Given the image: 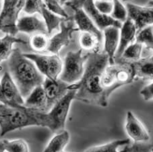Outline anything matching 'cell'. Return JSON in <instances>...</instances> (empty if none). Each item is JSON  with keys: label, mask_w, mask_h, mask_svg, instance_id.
Masks as SVG:
<instances>
[{"label": "cell", "mask_w": 153, "mask_h": 152, "mask_svg": "<svg viewBox=\"0 0 153 152\" xmlns=\"http://www.w3.org/2000/svg\"><path fill=\"white\" fill-rule=\"evenodd\" d=\"M70 141V134L67 131L57 133L49 141L43 152H62Z\"/></svg>", "instance_id": "cell-21"}, {"label": "cell", "mask_w": 153, "mask_h": 152, "mask_svg": "<svg viewBox=\"0 0 153 152\" xmlns=\"http://www.w3.org/2000/svg\"><path fill=\"white\" fill-rule=\"evenodd\" d=\"M76 90H69L48 112L33 109L34 117L39 127H46L55 134L65 130V122L72 101L75 100Z\"/></svg>", "instance_id": "cell-3"}, {"label": "cell", "mask_w": 153, "mask_h": 152, "mask_svg": "<svg viewBox=\"0 0 153 152\" xmlns=\"http://www.w3.org/2000/svg\"><path fill=\"white\" fill-rule=\"evenodd\" d=\"M58 1H59V0H58Z\"/></svg>", "instance_id": "cell-42"}, {"label": "cell", "mask_w": 153, "mask_h": 152, "mask_svg": "<svg viewBox=\"0 0 153 152\" xmlns=\"http://www.w3.org/2000/svg\"><path fill=\"white\" fill-rule=\"evenodd\" d=\"M4 149L7 152H29V148L26 141L22 139L15 140L4 139Z\"/></svg>", "instance_id": "cell-28"}, {"label": "cell", "mask_w": 153, "mask_h": 152, "mask_svg": "<svg viewBox=\"0 0 153 152\" xmlns=\"http://www.w3.org/2000/svg\"><path fill=\"white\" fill-rule=\"evenodd\" d=\"M127 145V152H152L153 145L152 143L134 142L132 145Z\"/></svg>", "instance_id": "cell-32"}, {"label": "cell", "mask_w": 153, "mask_h": 152, "mask_svg": "<svg viewBox=\"0 0 153 152\" xmlns=\"http://www.w3.org/2000/svg\"><path fill=\"white\" fill-rule=\"evenodd\" d=\"M26 44V42L23 39L17 38L16 36H12L6 34L4 37L0 36V64L4 61L8 59L11 55L13 46L14 44ZM1 100V94L0 90V102Z\"/></svg>", "instance_id": "cell-20"}, {"label": "cell", "mask_w": 153, "mask_h": 152, "mask_svg": "<svg viewBox=\"0 0 153 152\" xmlns=\"http://www.w3.org/2000/svg\"><path fill=\"white\" fill-rule=\"evenodd\" d=\"M123 1H131V0H123Z\"/></svg>", "instance_id": "cell-40"}, {"label": "cell", "mask_w": 153, "mask_h": 152, "mask_svg": "<svg viewBox=\"0 0 153 152\" xmlns=\"http://www.w3.org/2000/svg\"><path fill=\"white\" fill-rule=\"evenodd\" d=\"M98 1H112L113 0H98Z\"/></svg>", "instance_id": "cell-39"}, {"label": "cell", "mask_w": 153, "mask_h": 152, "mask_svg": "<svg viewBox=\"0 0 153 152\" xmlns=\"http://www.w3.org/2000/svg\"><path fill=\"white\" fill-rule=\"evenodd\" d=\"M140 95L143 97L145 101L152 100L153 98V83L151 82L145 86L140 91Z\"/></svg>", "instance_id": "cell-34"}, {"label": "cell", "mask_w": 153, "mask_h": 152, "mask_svg": "<svg viewBox=\"0 0 153 152\" xmlns=\"http://www.w3.org/2000/svg\"><path fill=\"white\" fill-rule=\"evenodd\" d=\"M102 31L104 38V53L108 57L109 65H112L115 63V55L119 45L120 28L109 27Z\"/></svg>", "instance_id": "cell-16"}, {"label": "cell", "mask_w": 153, "mask_h": 152, "mask_svg": "<svg viewBox=\"0 0 153 152\" xmlns=\"http://www.w3.org/2000/svg\"><path fill=\"white\" fill-rule=\"evenodd\" d=\"M76 26L71 18L63 20L59 24V32L49 39L47 51L51 55H58L61 50L70 43L73 33L79 30Z\"/></svg>", "instance_id": "cell-8"}, {"label": "cell", "mask_w": 153, "mask_h": 152, "mask_svg": "<svg viewBox=\"0 0 153 152\" xmlns=\"http://www.w3.org/2000/svg\"><path fill=\"white\" fill-rule=\"evenodd\" d=\"M135 77L143 80H152L153 78V57L150 55L145 58H140L131 63Z\"/></svg>", "instance_id": "cell-19"}, {"label": "cell", "mask_w": 153, "mask_h": 152, "mask_svg": "<svg viewBox=\"0 0 153 152\" xmlns=\"http://www.w3.org/2000/svg\"><path fill=\"white\" fill-rule=\"evenodd\" d=\"M42 86L47 98V112H48L57 102L63 98L69 90V84L63 82L59 78L56 80L45 78Z\"/></svg>", "instance_id": "cell-11"}, {"label": "cell", "mask_w": 153, "mask_h": 152, "mask_svg": "<svg viewBox=\"0 0 153 152\" xmlns=\"http://www.w3.org/2000/svg\"><path fill=\"white\" fill-rule=\"evenodd\" d=\"M43 1L49 11L53 13L54 14L59 15L65 19L70 18L69 15L67 14L64 8H63L58 0H43Z\"/></svg>", "instance_id": "cell-30"}, {"label": "cell", "mask_w": 153, "mask_h": 152, "mask_svg": "<svg viewBox=\"0 0 153 152\" xmlns=\"http://www.w3.org/2000/svg\"><path fill=\"white\" fill-rule=\"evenodd\" d=\"M109 65L105 53L93 51L87 54L82 77L78 82L69 85L68 90H76L75 100L102 107L108 106V99L102 86V74Z\"/></svg>", "instance_id": "cell-1"}, {"label": "cell", "mask_w": 153, "mask_h": 152, "mask_svg": "<svg viewBox=\"0 0 153 152\" xmlns=\"http://www.w3.org/2000/svg\"><path fill=\"white\" fill-rule=\"evenodd\" d=\"M5 149H4V139L0 140V152H5Z\"/></svg>", "instance_id": "cell-36"}, {"label": "cell", "mask_w": 153, "mask_h": 152, "mask_svg": "<svg viewBox=\"0 0 153 152\" xmlns=\"http://www.w3.org/2000/svg\"><path fill=\"white\" fill-rule=\"evenodd\" d=\"M24 106L41 112H47V98L42 85L35 87L25 100Z\"/></svg>", "instance_id": "cell-18"}, {"label": "cell", "mask_w": 153, "mask_h": 152, "mask_svg": "<svg viewBox=\"0 0 153 152\" xmlns=\"http://www.w3.org/2000/svg\"><path fill=\"white\" fill-rule=\"evenodd\" d=\"M43 0H25L23 10L28 15L39 14Z\"/></svg>", "instance_id": "cell-31"}, {"label": "cell", "mask_w": 153, "mask_h": 152, "mask_svg": "<svg viewBox=\"0 0 153 152\" xmlns=\"http://www.w3.org/2000/svg\"><path fill=\"white\" fill-rule=\"evenodd\" d=\"M16 28L18 32L28 35H34L36 33L48 35L44 21L39 18L36 14L28 15L18 18L16 22Z\"/></svg>", "instance_id": "cell-14"}, {"label": "cell", "mask_w": 153, "mask_h": 152, "mask_svg": "<svg viewBox=\"0 0 153 152\" xmlns=\"http://www.w3.org/2000/svg\"><path fill=\"white\" fill-rule=\"evenodd\" d=\"M62 152H65V151H62Z\"/></svg>", "instance_id": "cell-41"}, {"label": "cell", "mask_w": 153, "mask_h": 152, "mask_svg": "<svg viewBox=\"0 0 153 152\" xmlns=\"http://www.w3.org/2000/svg\"><path fill=\"white\" fill-rule=\"evenodd\" d=\"M74 12V21L75 24L78 30H80L81 32L93 34L96 36L99 43H101L103 40V35H102V31L96 27L91 18L84 11L82 8L75 10Z\"/></svg>", "instance_id": "cell-17"}, {"label": "cell", "mask_w": 153, "mask_h": 152, "mask_svg": "<svg viewBox=\"0 0 153 152\" xmlns=\"http://www.w3.org/2000/svg\"><path fill=\"white\" fill-rule=\"evenodd\" d=\"M135 78L131 63L117 60L105 67L102 74V86L109 98L116 89L130 84Z\"/></svg>", "instance_id": "cell-5"}, {"label": "cell", "mask_w": 153, "mask_h": 152, "mask_svg": "<svg viewBox=\"0 0 153 152\" xmlns=\"http://www.w3.org/2000/svg\"><path fill=\"white\" fill-rule=\"evenodd\" d=\"M130 144V140L129 139H117L104 145L92 147L84 152H119V148L121 146Z\"/></svg>", "instance_id": "cell-24"}, {"label": "cell", "mask_w": 153, "mask_h": 152, "mask_svg": "<svg viewBox=\"0 0 153 152\" xmlns=\"http://www.w3.org/2000/svg\"><path fill=\"white\" fill-rule=\"evenodd\" d=\"M113 10L111 17L115 20L123 23L128 19V12L126 7L120 0H113Z\"/></svg>", "instance_id": "cell-29"}, {"label": "cell", "mask_w": 153, "mask_h": 152, "mask_svg": "<svg viewBox=\"0 0 153 152\" xmlns=\"http://www.w3.org/2000/svg\"><path fill=\"white\" fill-rule=\"evenodd\" d=\"M1 100L0 103L13 107L24 106L25 99L9 72H5L0 80Z\"/></svg>", "instance_id": "cell-9"}, {"label": "cell", "mask_w": 153, "mask_h": 152, "mask_svg": "<svg viewBox=\"0 0 153 152\" xmlns=\"http://www.w3.org/2000/svg\"><path fill=\"white\" fill-rule=\"evenodd\" d=\"M82 9L101 31L109 27L120 28L122 24V23L115 20L111 15L102 14L99 12L94 7V0H86L83 5Z\"/></svg>", "instance_id": "cell-12"}, {"label": "cell", "mask_w": 153, "mask_h": 152, "mask_svg": "<svg viewBox=\"0 0 153 152\" xmlns=\"http://www.w3.org/2000/svg\"><path fill=\"white\" fill-rule=\"evenodd\" d=\"M135 41L145 45L146 49L149 51L153 48V27L152 25L148 26L143 29L137 32Z\"/></svg>", "instance_id": "cell-25"}, {"label": "cell", "mask_w": 153, "mask_h": 152, "mask_svg": "<svg viewBox=\"0 0 153 152\" xmlns=\"http://www.w3.org/2000/svg\"><path fill=\"white\" fill-rule=\"evenodd\" d=\"M30 126H39L33 109L25 106L13 107L0 103V135Z\"/></svg>", "instance_id": "cell-4"}, {"label": "cell", "mask_w": 153, "mask_h": 152, "mask_svg": "<svg viewBox=\"0 0 153 152\" xmlns=\"http://www.w3.org/2000/svg\"><path fill=\"white\" fill-rule=\"evenodd\" d=\"M137 30L132 21L128 18L123 22L120 28V41L117 51L115 55V60L120 58L123 52L130 44L135 41Z\"/></svg>", "instance_id": "cell-15"}, {"label": "cell", "mask_w": 153, "mask_h": 152, "mask_svg": "<svg viewBox=\"0 0 153 152\" xmlns=\"http://www.w3.org/2000/svg\"><path fill=\"white\" fill-rule=\"evenodd\" d=\"M86 59L87 55H82V49L68 52L63 62L59 79L69 85L78 82L83 75Z\"/></svg>", "instance_id": "cell-6"}, {"label": "cell", "mask_w": 153, "mask_h": 152, "mask_svg": "<svg viewBox=\"0 0 153 152\" xmlns=\"http://www.w3.org/2000/svg\"><path fill=\"white\" fill-rule=\"evenodd\" d=\"M128 18L132 21L137 32L148 26L152 25L153 8L152 6L144 7L128 3L126 4Z\"/></svg>", "instance_id": "cell-10"}, {"label": "cell", "mask_w": 153, "mask_h": 152, "mask_svg": "<svg viewBox=\"0 0 153 152\" xmlns=\"http://www.w3.org/2000/svg\"><path fill=\"white\" fill-rule=\"evenodd\" d=\"M2 8H3V0H0V14H1Z\"/></svg>", "instance_id": "cell-38"}, {"label": "cell", "mask_w": 153, "mask_h": 152, "mask_svg": "<svg viewBox=\"0 0 153 152\" xmlns=\"http://www.w3.org/2000/svg\"><path fill=\"white\" fill-rule=\"evenodd\" d=\"M142 46H143V45L142 44L135 41V43H132L128 46L126 47L121 56L117 59L120 60V61H127L130 63L138 61L141 58Z\"/></svg>", "instance_id": "cell-23"}, {"label": "cell", "mask_w": 153, "mask_h": 152, "mask_svg": "<svg viewBox=\"0 0 153 152\" xmlns=\"http://www.w3.org/2000/svg\"><path fill=\"white\" fill-rule=\"evenodd\" d=\"M9 73L24 99L34 88L43 84L44 76L34 63L24 55L19 49H14L7 59Z\"/></svg>", "instance_id": "cell-2"}, {"label": "cell", "mask_w": 153, "mask_h": 152, "mask_svg": "<svg viewBox=\"0 0 153 152\" xmlns=\"http://www.w3.org/2000/svg\"><path fill=\"white\" fill-rule=\"evenodd\" d=\"M86 1V0H70L65 5L68 7H70L73 10L82 8L84 4Z\"/></svg>", "instance_id": "cell-35"}, {"label": "cell", "mask_w": 153, "mask_h": 152, "mask_svg": "<svg viewBox=\"0 0 153 152\" xmlns=\"http://www.w3.org/2000/svg\"><path fill=\"white\" fill-rule=\"evenodd\" d=\"M31 60L42 75L51 80L59 78L62 70L63 62L58 55H42L39 53H24Z\"/></svg>", "instance_id": "cell-7"}, {"label": "cell", "mask_w": 153, "mask_h": 152, "mask_svg": "<svg viewBox=\"0 0 153 152\" xmlns=\"http://www.w3.org/2000/svg\"><path fill=\"white\" fill-rule=\"evenodd\" d=\"M94 5L99 12L105 15H110L113 10V1H101L94 0Z\"/></svg>", "instance_id": "cell-33"}, {"label": "cell", "mask_w": 153, "mask_h": 152, "mask_svg": "<svg viewBox=\"0 0 153 152\" xmlns=\"http://www.w3.org/2000/svg\"><path fill=\"white\" fill-rule=\"evenodd\" d=\"M79 44L81 49L93 50V51H99L97 50L99 44V41L95 36L93 34L85 32H81L79 37Z\"/></svg>", "instance_id": "cell-27"}, {"label": "cell", "mask_w": 153, "mask_h": 152, "mask_svg": "<svg viewBox=\"0 0 153 152\" xmlns=\"http://www.w3.org/2000/svg\"><path fill=\"white\" fill-rule=\"evenodd\" d=\"M125 127L128 135L134 142H146L150 139V134L146 127L131 111L127 112Z\"/></svg>", "instance_id": "cell-13"}, {"label": "cell", "mask_w": 153, "mask_h": 152, "mask_svg": "<svg viewBox=\"0 0 153 152\" xmlns=\"http://www.w3.org/2000/svg\"><path fill=\"white\" fill-rule=\"evenodd\" d=\"M49 39L46 34L36 33L30 36L29 39V44L34 51L38 53H42L47 51Z\"/></svg>", "instance_id": "cell-26"}, {"label": "cell", "mask_w": 153, "mask_h": 152, "mask_svg": "<svg viewBox=\"0 0 153 152\" xmlns=\"http://www.w3.org/2000/svg\"><path fill=\"white\" fill-rule=\"evenodd\" d=\"M39 14L41 15L42 17H43L44 22L46 25L48 35H51L53 31L57 29L58 27H59L60 23L65 19V18L55 15L51 11H49L48 8L46 7L44 1L43 5L41 6L40 12H39Z\"/></svg>", "instance_id": "cell-22"}, {"label": "cell", "mask_w": 153, "mask_h": 152, "mask_svg": "<svg viewBox=\"0 0 153 152\" xmlns=\"http://www.w3.org/2000/svg\"><path fill=\"white\" fill-rule=\"evenodd\" d=\"M70 0H59V2L61 5H65L68 1H70Z\"/></svg>", "instance_id": "cell-37"}]
</instances>
